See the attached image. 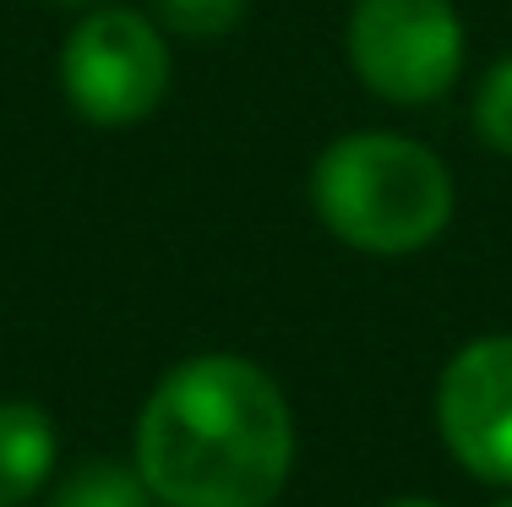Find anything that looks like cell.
I'll list each match as a JSON object with an SVG mask.
<instances>
[{
  "instance_id": "12",
  "label": "cell",
  "mask_w": 512,
  "mask_h": 507,
  "mask_svg": "<svg viewBox=\"0 0 512 507\" xmlns=\"http://www.w3.org/2000/svg\"><path fill=\"white\" fill-rule=\"evenodd\" d=\"M496 507H512V497H507V502H496Z\"/></svg>"
},
{
  "instance_id": "7",
  "label": "cell",
  "mask_w": 512,
  "mask_h": 507,
  "mask_svg": "<svg viewBox=\"0 0 512 507\" xmlns=\"http://www.w3.org/2000/svg\"><path fill=\"white\" fill-rule=\"evenodd\" d=\"M50 507H158L148 480L137 475V464H115V458H93L77 464L55 486Z\"/></svg>"
},
{
  "instance_id": "6",
  "label": "cell",
  "mask_w": 512,
  "mask_h": 507,
  "mask_svg": "<svg viewBox=\"0 0 512 507\" xmlns=\"http://www.w3.org/2000/svg\"><path fill=\"white\" fill-rule=\"evenodd\" d=\"M55 475V420L28 398H0V507H22Z\"/></svg>"
},
{
  "instance_id": "2",
  "label": "cell",
  "mask_w": 512,
  "mask_h": 507,
  "mask_svg": "<svg viewBox=\"0 0 512 507\" xmlns=\"http://www.w3.org/2000/svg\"><path fill=\"white\" fill-rule=\"evenodd\" d=\"M453 175L425 142L398 131H349L311 169V208L333 240L365 257L425 251L453 224Z\"/></svg>"
},
{
  "instance_id": "8",
  "label": "cell",
  "mask_w": 512,
  "mask_h": 507,
  "mask_svg": "<svg viewBox=\"0 0 512 507\" xmlns=\"http://www.w3.org/2000/svg\"><path fill=\"white\" fill-rule=\"evenodd\" d=\"M251 0H148V17L186 44H213L246 22Z\"/></svg>"
},
{
  "instance_id": "9",
  "label": "cell",
  "mask_w": 512,
  "mask_h": 507,
  "mask_svg": "<svg viewBox=\"0 0 512 507\" xmlns=\"http://www.w3.org/2000/svg\"><path fill=\"white\" fill-rule=\"evenodd\" d=\"M474 131L491 153L512 159V55H502L474 88Z\"/></svg>"
},
{
  "instance_id": "5",
  "label": "cell",
  "mask_w": 512,
  "mask_h": 507,
  "mask_svg": "<svg viewBox=\"0 0 512 507\" xmlns=\"http://www.w3.org/2000/svg\"><path fill=\"white\" fill-rule=\"evenodd\" d=\"M436 431L458 469L512 491V333L469 338L442 366Z\"/></svg>"
},
{
  "instance_id": "4",
  "label": "cell",
  "mask_w": 512,
  "mask_h": 507,
  "mask_svg": "<svg viewBox=\"0 0 512 507\" xmlns=\"http://www.w3.org/2000/svg\"><path fill=\"white\" fill-rule=\"evenodd\" d=\"M344 50L365 93L420 110L463 77V17L453 0H355Z\"/></svg>"
},
{
  "instance_id": "10",
  "label": "cell",
  "mask_w": 512,
  "mask_h": 507,
  "mask_svg": "<svg viewBox=\"0 0 512 507\" xmlns=\"http://www.w3.org/2000/svg\"><path fill=\"white\" fill-rule=\"evenodd\" d=\"M387 507H442V502H431V497H398V502H387Z\"/></svg>"
},
{
  "instance_id": "3",
  "label": "cell",
  "mask_w": 512,
  "mask_h": 507,
  "mask_svg": "<svg viewBox=\"0 0 512 507\" xmlns=\"http://www.w3.org/2000/svg\"><path fill=\"white\" fill-rule=\"evenodd\" d=\"M169 77H175L169 33L131 6L82 11L60 50V93L88 126L104 131L148 120L169 99Z\"/></svg>"
},
{
  "instance_id": "1",
  "label": "cell",
  "mask_w": 512,
  "mask_h": 507,
  "mask_svg": "<svg viewBox=\"0 0 512 507\" xmlns=\"http://www.w3.org/2000/svg\"><path fill=\"white\" fill-rule=\"evenodd\" d=\"M131 464L164 507H273L295 469V409L256 360L207 349L158 377Z\"/></svg>"
},
{
  "instance_id": "11",
  "label": "cell",
  "mask_w": 512,
  "mask_h": 507,
  "mask_svg": "<svg viewBox=\"0 0 512 507\" xmlns=\"http://www.w3.org/2000/svg\"><path fill=\"white\" fill-rule=\"evenodd\" d=\"M55 6H93V0H55Z\"/></svg>"
}]
</instances>
